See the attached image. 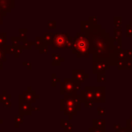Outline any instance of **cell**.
Listing matches in <instances>:
<instances>
[{"label":"cell","mask_w":132,"mask_h":132,"mask_svg":"<svg viewBox=\"0 0 132 132\" xmlns=\"http://www.w3.org/2000/svg\"><path fill=\"white\" fill-rule=\"evenodd\" d=\"M88 36L90 40V53L93 54V59L106 61L110 66H117L113 37L110 36L101 24H94L93 29L88 34Z\"/></svg>","instance_id":"6da1fadb"},{"label":"cell","mask_w":132,"mask_h":132,"mask_svg":"<svg viewBox=\"0 0 132 132\" xmlns=\"http://www.w3.org/2000/svg\"><path fill=\"white\" fill-rule=\"evenodd\" d=\"M72 53L77 57H88L90 55V40L87 34L78 33L72 39L71 46Z\"/></svg>","instance_id":"7a4b0ae2"},{"label":"cell","mask_w":132,"mask_h":132,"mask_svg":"<svg viewBox=\"0 0 132 132\" xmlns=\"http://www.w3.org/2000/svg\"><path fill=\"white\" fill-rule=\"evenodd\" d=\"M81 98L78 94L71 96H64V99L61 100V110L68 116L69 119H72L73 116L78 111L81 110Z\"/></svg>","instance_id":"3957f363"},{"label":"cell","mask_w":132,"mask_h":132,"mask_svg":"<svg viewBox=\"0 0 132 132\" xmlns=\"http://www.w3.org/2000/svg\"><path fill=\"white\" fill-rule=\"evenodd\" d=\"M81 90V83L73 78H66L64 81L60 83V93L64 96L76 95L78 90Z\"/></svg>","instance_id":"277c9868"},{"label":"cell","mask_w":132,"mask_h":132,"mask_svg":"<svg viewBox=\"0 0 132 132\" xmlns=\"http://www.w3.org/2000/svg\"><path fill=\"white\" fill-rule=\"evenodd\" d=\"M72 39H73V37L69 36V34L67 33L53 34L52 48L53 49H57V48L67 47L71 49V46H72Z\"/></svg>","instance_id":"5b68a950"},{"label":"cell","mask_w":132,"mask_h":132,"mask_svg":"<svg viewBox=\"0 0 132 132\" xmlns=\"http://www.w3.org/2000/svg\"><path fill=\"white\" fill-rule=\"evenodd\" d=\"M93 93V102L104 103L106 101V88L103 86H90Z\"/></svg>","instance_id":"8992f818"},{"label":"cell","mask_w":132,"mask_h":132,"mask_svg":"<svg viewBox=\"0 0 132 132\" xmlns=\"http://www.w3.org/2000/svg\"><path fill=\"white\" fill-rule=\"evenodd\" d=\"M110 64L108 62L99 59H93V64H92V72L95 74L105 73L108 70H110Z\"/></svg>","instance_id":"52a82bcc"},{"label":"cell","mask_w":132,"mask_h":132,"mask_svg":"<svg viewBox=\"0 0 132 132\" xmlns=\"http://www.w3.org/2000/svg\"><path fill=\"white\" fill-rule=\"evenodd\" d=\"M33 111V107L30 103L24 101L22 95H19V114L22 116L24 115H31Z\"/></svg>","instance_id":"ba28073f"},{"label":"cell","mask_w":132,"mask_h":132,"mask_svg":"<svg viewBox=\"0 0 132 132\" xmlns=\"http://www.w3.org/2000/svg\"><path fill=\"white\" fill-rule=\"evenodd\" d=\"M23 98L24 99V101H27L28 103H34L36 101V99H39L40 96L37 95L36 92L35 90H32L31 87H28V89L26 90H24L23 92V94H22Z\"/></svg>","instance_id":"9c48e42d"},{"label":"cell","mask_w":132,"mask_h":132,"mask_svg":"<svg viewBox=\"0 0 132 132\" xmlns=\"http://www.w3.org/2000/svg\"><path fill=\"white\" fill-rule=\"evenodd\" d=\"M72 75H73L72 78H73L74 80H76V81L80 83L83 82V81H84L87 78H89V76H90L88 73L85 72V71H83V70H73Z\"/></svg>","instance_id":"30bf717a"},{"label":"cell","mask_w":132,"mask_h":132,"mask_svg":"<svg viewBox=\"0 0 132 132\" xmlns=\"http://www.w3.org/2000/svg\"><path fill=\"white\" fill-rule=\"evenodd\" d=\"M14 6H15V1H8V0L0 1V10L5 15L13 8Z\"/></svg>","instance_id":"8fae6325"},{"label":"cell","mask_w":132,"mask_h":132,"mask_svg":"<svg viewBox=\"0 0 132 132\" xmlns=\"http://www.w3.org/2000/svg\"><path fill=\"white\" fill-rule=\"evenodd\" d=\"M119 70H132V58H127L125 61L118 63Z\"/></svg>","instance_id":"7c38bea8"},{"label":"cell","mask_w":132,"mask_h":132,"mask_svg":"<svg viewBox=\"0 0 132 132\" xmlns=\"http://www.w3.org/2000/svg\"><path fill=\"white\" fill-rule=\"evenodd\" d=\"M93 26L94 24L90 22V20L87 21H81V33H84L88 35L89 33L92 31L93 29Z\"/></svg>","instance_id":"4fadbf2b"},{"label":"cell","mask_w":132,"mask_h":132,"mask_svg":"<svg viewBox=\"0 0 132 132\" xmlns=\"http://www.w3.org/2000/svg\"><path fill=\"white\" fill-rule=\"evenodd\" d=\"M92 125H93V128L105 129V128H106V120L102 119H94L92 120Z\"/></svg>","instance_id":"5bb4252c"},{"label":"cell","mask_w":132,"mask_h":132,"mask_svg":"<svg viewBox=\"0 0 132 132\" xmlns=\"http://www.w3.org/2000/svg\"><path fill=\"white\" fill-rule=\"evenodd\" d=\"M64 58L61 56L59 53H53L52 55V63L53 65H60L61 62H63Z\"/></svg>","instance_id":"9a60e30c"},{"label":"cell","mask_w":132,"mask_h":132,"mask_svg":"<svg viewBox=\"0 0 132 132\" xmlns=\"http://www.w3.org/2000/svg\"><path fill=\"white\" fill-rule=\"evenodd\" d=\"M53 34L52 33H45L43 36L44 43H45L46 45H52L53 44Z\"/></svg>","instance_id":"2e32d148"},{"label":"cell","mask_w":132,"mask_h":132,"mask_svg":"<svg viewBox=\"0 0 132 132\" xmlns=\"http://www.w3.org/2000/svg\"><path fill=\"white\" fill-rule=\"evenodd\" d=\"M7 35L6 33H0V47L3 48L6 45Z\"/></svg>","instance_id":"e0dca14e"},{"label":"cell","mask_w":132,"mask_h":132,"mask_svg":"<svg viewBox=\"0 0 132 132\" xmlns=\"http://www.w3.org/2000/svg\"><path fill=\"white\" fill-rule=\"evenodd\" d=\"M10 99H11V96L6 93V90H3V93L0 94V103H3V104H4L6 101H9Z\"/></svg>","instance_id":"ac0fdd59"},{"label":"cell","mask_w":132,"mask_h":132,"mask_svg":"<svg viewBox=\"0 0 132 132\" xmlns=\"http://www.w3.org/2000/svg\"><path fill=\"white\" fill-rule=\"evenodd\" d=\"M113 24H114V27L121 28V26H122V17L121 16H114Z\"/></svg>","instance_id":"d6986e66"},{"label":"cell","mask_w":132,"mask_h":132,"mask_svg":"<svg viewBox=\"0 0 132 132\" xmlns=\"http://www.w3.org/2000/svg\"><path fill=\"white\" fill-rule=\"evenodd\" d=\"M23 116L22 115H20V114H18V115H16L15 117V128H19V125L20 124H22L23 123Z\"/></svg>","instance_id":"ffe728a7"},{"label":"cell","mask_w":132,"mask_h":132,"mask_svg":"<svg viewBox=\"0 0 132 132\" xmlns=\"http://www.w3.org/2000/svg\"><path fill=\"white\" fill-rule=\"evenodd\" d=\"M126 128L129 132H132V115H130L129 119H126Z\"/></svg>","instance_id":"44dd1931"},{"label":"cell","mask_w":132,"mask_h":132,"mask_svg":"<svg viewBox=\"0 0 132 132\" xmlns=\"http://www.w3.org/2000/svg\"><path fill=\"white\" fill-rule=\"evenodd\" d=\"M113 34H114V37L121 38V36H122V30H121V28H116V27H114Z\"/></svg>","instance_id":"7402d4cb"},{"label":"cell","mask_w":132,"mask_h":132,"mask_svg":"<svg viewBox=\"0 0 132 132\" xmlns=\"http://www.w3.org/2000/svg\"><path fill=\"white\" fill-rule=\"evenodd\" d=\"M52 78H53V80H52V85H53V86H55L58 82H61L60 78L57 77L55 73H53V75H52Z\"/></svg>","instance_id":"603a6c76"},{"label":"cell","mask_w":132,"mask_h":132,"mask_svg":"<svg viewBox=\"0 0 132 132\" xmlns=\"http://www.w3.org/2000/svg\"><path fill=\"white\" fill-rule=\"evenodd\" d=\"M126 35L128 37H132V26L129 24L126 26Z\"/></svg>","instance_id":"cb8c5ba5"},{"label":"cell","mask_w":132,"mask_h":132,"mask_svg":"<svg viewBox=\"0 0 132 132\" xmlns=\"http://www.w3.org/2000/svg\"><path fill=\"white\" fill-rule=\"evenodd\" d=\"M106 81V74L105 73H100L97 74V81L98 82H102Z\"/></svg>","instance_id":"d4e9b609"},{"label":"cell","mask_w":132,"mask_h":132,"mask_svg":"<svg viewBox=\"0 0 132 132\" xmlns=\"http://www.w3.org/2000/svg\"><path fill=\"white\" fill-rule=\"evenodd\" d=\"M0 61L1 62H6V52L3 48L0 47Z\"/></svg>","instance_id":"484cf974"},{"label":"cell","mask_w":132,"mask_h":132,"mask_svg":"<svg viewBox=\"0 0 132 132\" xmlns=\"http://www.w3.org/2000/svg\"><path fill=\"white\" fill-rule=\"evenodd\" d=\"M33 41H26V43H24V44H23L22 47L24 48V49H31L32 46H33Z\"/></svg>","instance_id":"4316f807"},{"label":"cell","mask_w":132,"mask_h":132,"mask_svg":"<svg viewBox=\"0 0 132 132\" xmlns=\"http://www.w3.org/2000/svg\"><path fill=\"white\" fill-rule=\"evenodd\" d=\"M70 124L68 120H66V119H61L60 120V127L62 128H64L65 127H67L68 125Z\"/></svg>","instance_id":"83f0119b"},{"label":"cell","mask_w":132,"mask_h":132,"mask_svg":"<svg viewBox=\"0 0 132 132\" xmlns=\"http://www.w3.org/2000/svg\"><path fill=\"white\" fill-rule=\"evenodd\" d=\"M97 113L101 116H103L106 113V110H105V108H102V107H99V108H97Z\"/></svg>","instance_id":"f1b7e54d"},{"label":"cell","mask_w":132,"mask_h":132,"mask_svg":"<svg viewBox=\"0 0 132 132\" xmlns=\"http://www.w3.org/2000/svg\"><path fill=\"white\" fill-rule=\"evenodd\" d=\"M27 30L26 29H19V34H20V38H26Z\"/></svg>","instance_id":"f546056e"},{"label":"cell","mask_w":132,"mask_h":132,"mask_svg":"<svg viewBox=\"0 0 132 132\" xmlns=\"http://www.w3.org/2000/svg\"><path fill=\"white\" fill-rule=\"evenodd\" d=\"M89 132H106L105 129H102V128H90L89 129Z\"/></svg>","instance_id":"4dcf8cb0"},{"label":"cell","mask_w":132,"mask_h":132,"mask_svg":"<svg viewBox=\"0 0 132 132\" xmlns=\"http://www.w3.org/2000/svg\"><path fill=\"white\" fill-rule=\"evenodd\" d=\"M89 20H90V22H92L93 24H99L97 23V22H98V19H97V17H96V16H90Z\"/></svg>","instance_id":"1f68e13d"},{"label":"cell","mask_w":132,"mask_h":132,"mask_svg":"<svg viewBox=\"0 0 132 132\" xmlns=\"http://www.w3.org/2000/svg\"><path fill=\"white\" fill-rule=\"evenodd\" d=\"M56 26V22L55 21H49L48 22V27L49 28H55Z\"/></svg>","instance_id":"d6a6232c"},{"label":"cell","mask_w":132,"mask_h":132,"mask_svg":"<svg viewBox=\"0 0 132 132\" xmlns=\"http://www.w3.org/2000/svg\"><path fill=\"white\" fill-rule=\"evenodd\" d=\"M126 53L128 58H132V49H126Z\"/></svg>","instance_id":"836d02e7"},{"label":"cell","mask_w":132,"mask_h":132,"mask_svg":"<svg viewBox=\"0 0 132 132\" xmlns=\"http://www.w3.org/2000/svg\"><path fill=\"white\" fill-rule=\"evenodd\" d=\"M72 124H69L68 126L64 128V130H65L66 132H72Z\"/></svg>","instance_id":"e575fe53"},{"label":"cell","mask_w":132,"mask_h":132,"mask_svg":"<svg viewBox=\"0 0 132 132\" xmlns=\"http://www.w3.org/2000/svg\"><path fill=\"white\" fill-rule=\"evenodd\" d=\"M122 128V127H121V125L119 124V123H118V124H114L113 125V128H114V130H119V129H120V128Z\"/></svg>","instance_id":"d590c367"},{"label":"cell","mask_w":132,"mask_h":132,"mask_svg":"<svg viewBox=\"0 0 132 132\" xmlns=\"http://www.w3.org/2000/svg\"><path fill=\"white\" fill-rule=\"evenodd\" d=\"M114 132H129L128 129H127L126 128H121L120 129H119V130H116V131H114Z\"/></svg>","instance_id":"8d00e7d4"},{"label":"cell","mask_w":132,"mask_h":132,"mask_svg":"<svg viewBox=\"0 0 132 132\" xmlns=\"http://www.w3.org/2000/svg\"><path fill=\"white\" fill-rule=\"evenodd\" d=\"M23 64H24V65H26L28 67V69H29V70H31L32 69V66H31V62H23Z\"/></svg>","instance_id":"74e56055"},{"label":"cell","mask_w":132,"mask_h":132,"mask_svg":"<svg viewBox=\"0 0 132 132\" xmlns=\"http://www.w3.org/2000/svg\"><path fill=\"white\" fill-rule=\"evenodd\" d=\"M4 106L6 107V108H9V107L11 106V101H10V100L7 101H6V102L4 103Z\"/></svg>","instance_id":"f35d334b"},{"label":"cell","mask_w":132,"mask_h":132,"mask_svg":"<svg viewBox=\"0 0 132 132\" xmlns=\"http://www.w3.org/2000/svg\"><path fill=\"white\" fill-rule=\"evenodd\" d=\"M84 104H85V107H92V106H93L94 103L89 102V103H84Z\"/></svg>","instance_id":"ab89813d"},{"label":"cell","mask_w":132,"mask_h":132,"mask_svg":"<svg viewBox=\"0 0 132 132\" xmlns=\"http://www.w3.org/2000/svg\"><path fill=\"white\" fill-rule=\"evenodd\" d=\"M3 62H1V61H0V70H2V68H3Z\"/></svg>","instance_id":"60d3db41"},{"label":"cell","mask_w":132,"mask_h":132,"mask_svg":"<svg viewBox=\"0 0 132 132\" xmlns=\"http://www.w3.org/2000/svg\"><path fill=\"white\" fill-rule=\"evenodd\" d=\"M129 24L132 26V20H130V21H129Z\"/></svg>","instance_id":"b9f144b4"},{"label":"cell","mask_w":132,"mask_h":132,"mask_svg":"<svg viewBox=\"0 0 132 132\" xmlns=\"http://www.w3.org/2000/svg\"><path fill=\"white\" fill-rule=\"evenodd\" d=\"M1 123H3V119H0V124H1Z\"/></svg>","instance_id":"7bdbcfd3"},{"label":"cell","mask_w":132,"mask_h":132,"mask_svg":"<svg viewBox=\"0 0 132 132\" xmlns=\"http://www.w3.org/2000/svg\"><path fill=\"white\" fill-rule=\"evenodd\" d=\"M0 132H2V131H0Z\"/></svg>","instance_id":"ee69618b"}]
</instances>
